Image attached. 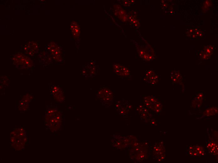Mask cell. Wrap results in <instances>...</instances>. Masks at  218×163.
Here are the masks:
<instances>
[{
	"label": "cell",
	"instance_id": "6da1fadb",
	"mask_svg": "<svg viewBox=\"0 0 218 163\" xmlns=\"http://www.w3.org/2000/svg\"><path fill=\"white\" fill-rule=\"evenodd\" d=\"M144 80L147 82L154 85L158 82L159 76L153 70H148L146 72Z\"/></svg>",
	"mask_w": 218,
	"mask_h": 163
},
{
	"label": "cell",
	"instance_id": "7a4b0ae2",
	"mask_svg": "<svg viewBox=\"0 0 218 163\" xmlns=\"http://www.w3.org/2000/svg\"><path fill=\"white\" fill-rule=\"evenodd\" d=\"M113 67L115 72L118 76L121 77H127L129 75V71L124 66L117 64L115 65Z\"/></svg>",
	"mask_w": 218,
	"mask_h": 163
},
{
	"label": "cell",
	"instance_id": "3957f363",
	"mask_svg": "<svg viewBox=\"0 0 218 163\" xmlns=\"http://www.w3.org/2000/svg\"><path fill=\"white\" fill-rule=\"evenodd\" d=\"M170 78L172 83L174 84H180L183 80L181 75L177 71H174L171 73Z\"/></svg>",
	"mask_w": 218,
	"mask_h": 163
},
{
	"label": "cell",
	"instance_id": "277c9868",
	"mask_svg": "<svg viewBox=\"0 0 218 163\" xmlns=\"http://www.w3.org/2000/svg\"><path fill=\"white\" fill-rule=\"evenodd\" d=\"M217 108H211L206 109L204 113L203 114L206 116L212 115L217 113Z\"/></svg>",
	"mask_w": 218,
	"mask_h": 163
},
{
	"label": "cell",
	"instance_id": "5b68a950",
	"mask_svg": "<svg viewBox=\"0 0 218 163\" xmlns=\"http://www.w3.org/2000/svg\"><path fill=\"white\" fill-rule=\"evenodd\" d=\"M203 50L204 52L209 57L212 54L213 48L211 45H207L205 47Z\"/></svg>",
	"mask_w": 218,
	"mask_h": 163
}]
</instances>
